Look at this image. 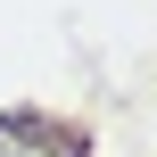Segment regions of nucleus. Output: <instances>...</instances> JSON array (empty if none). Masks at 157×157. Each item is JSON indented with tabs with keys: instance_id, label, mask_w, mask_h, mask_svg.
I'll return each mask as SVG.
<instances>
[{
	"instance_id": "1",
	"label": "nucleus",
	"mask_w": 157,
	"mask_h": 157,
	"mask_svg": "<svg viewBox=\"0 0 157 157\" xmlns=\"http://www.w3.org/2000/svg\"><path fill=\"white\" fill-rule=\"evenodd\" d=\"M0 157H83V132L58 124V116L17 108V116H0Z\"/></svg>"
}]
</instances>
